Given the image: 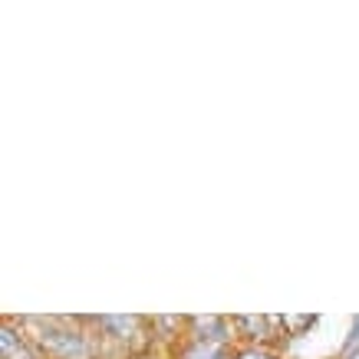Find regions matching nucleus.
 <instances>
[{"label":"nucleus","instance_id":"obj_1","mask_svg":"<svg viewBox=\"0 0 359 359\" xmlns=\"http://www.w3.org/2000/svg\"><path fill=\"white\" fill-rule=\"evenodd\" d=\"M40 343H43V349L53 359H93L89 356V349H86V343H83L76 333L60 330L56 323H46L43 333H40Z\"/></svg>","mask_w":359,"mask_h":359},{"label":"nucleus","instance_id":"obj_2","mask_svg":"<svg viewBox=\"0 0 359 359\" xmlns=\"http://www.w3.org/2000/svg\"><path fill=\"white\" fill-rule=\"evenodd\" d=\"M4 359H33L30 349L23 346V339H17L13 330H4Z\"/></svg>","mask_w":359,"mask_h":359},{"label":"nucleus","instance_id":"obj_3","mask_svg":"<svg viewBox=\"0 0 359 359\" xmlns=\"http://www.w3.org/2000/svg\"><path fill=\"white\" fill-rule=\"evenodd\" d=\"M238 323L248 330V333H254V337L261 339L264 333H267V323H271V320H267V316H241Z\"/></svg>","mask_w":359,"mask_h":359},{"label":"nucleus","instance_id":"obj_4","mask_svg":"<svg viewBox=\"0 0 359 359\" xmlns=\"http://www.w3.org/2000/svg\"><path fill=\"white\" fill-rule=\"evenodd\" d=\"M280 323H283L287 330H290V333H300V330L313 327V316H283Z\"/></svg>","mask_w":359,"mask_h":359},{"label":"nucleus","instance_id":"obj_5","mask_svg":"<svg viewBox=\"0 0 359 359\" xmlns=\"http://www.w3.org/2000/svg\"><path fill=\"white\" fill-rule=\"evenodd\" d=\"M238 359H273L271 353H261V349H248V353H241Z\"/></svg>","mask_w":359,"mask_h":359},{"label":"nucleus","instance_id":"obj_6","mask_svg":"<svg viewBox=\"0 0 359 359\" xmlns=\"http://www.w3.org/2000/svg\"><path fill=\"white\" fill-rule=\"evenodd\" d=\"M356 337H359V320H356Z\"/></svg>","mask_w":359,"mask_h":359}]
</instances>
